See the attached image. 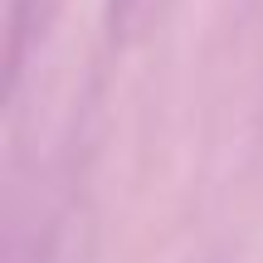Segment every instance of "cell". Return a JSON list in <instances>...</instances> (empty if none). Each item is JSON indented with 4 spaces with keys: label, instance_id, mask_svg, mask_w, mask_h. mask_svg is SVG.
Here are the masks:
<instances>
[]
</instances>
